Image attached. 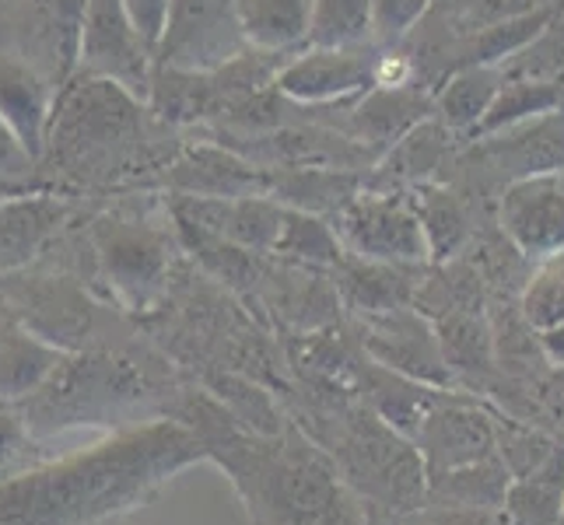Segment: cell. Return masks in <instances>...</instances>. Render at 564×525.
Returning a JSON list of instances; mask_svg holds the SVG:
<instances>
[{
  "instance_id": "29",
  "label": "cell",
  "mask_w": 564,
  "mask_h": 525,
  "mask_svg": "<svg viewBox=\"0 0 564 525\" xmlns=\"http://www.w3.org/2000/svg\"><path fill=\"white\" fill-rule=\"evenodd\" d=\"M313 46H368L372 43V4L368 0H313Z\"/></svg>"
},
{
  "instance_id": "3",
  "label": "cell",
  "mask_w": 564,
  "mask_h": 525,
  "mask_svg": "<svg viewBox=\"0 0 564 525\" xmlns=\"http://www.w3.org/2000/svg\"><path fill=\"white\" fill-rule=\"evenodd\" d=\"M186 389L162 361L112 347H85L64 354L43 385L11 411L29 438L50 445L77 427L112 435L165 417L176 420Z\"/></svg>"
},
{
  "instance_id": "8",
  "label": "cell",
  "mask_w": 564,
  "mask_h": 525,
  "mask_svg": "<svg viewBox=\"0 0 564 525\" xmlns=\"http://www.w3.org/2000/svg\"><path fill=\"white\" fill-rule=\"evenodd\" d=\"M246 53L236 0H169L154 67L210 70Z\"/></svg>"
},
{
  "instance_id": "5",
  "label": "cell",
  "mask_w": 564,
  "mask_h": 525,
  "mask_svg": "<svg viewBox=\"0 0 564 525\" xmlns=\"http://www.w3.org/2000/svg\"><path fill=\"white\" fill-rule=\"evenodd\" d=\"M144 109L148 106L141 99H133L120 85L102 81V77L74 74L56 91L43 158L50 154L67 172H82V175L102 172L138 138Z\"/></svg>"
},
{
  "instance_id": "21",
  "label": "cell",
  "mask_w": 564,
  "mask_h": 525,
  "mask_svg": "<svg viewBox=\"0 0 564 525\" xmlns=\"http://www.w3.org/2000/svg\"><path fill=\"white\" fill-rule=\"evenodd\" d=\"M551 18H554V8L543 4V8H527V11L505 14L491 25H480L474 32H466L453 46L449 70L474 67V64H488V67L509 64L522 46H530L533 39L551 25Z\"/></svg>"
},
{
  "instance_id": "1",
  "label": "cell",
  "mask_w": 564,
  "mask_h": 525,
  "mask_svg": "<svg viewBox=\"0 0 564 525\" xmlns=\"http://www.w3.org/2000/svg\"><path fill=\"white\" fill-rule=\"evenodd\" d=\"M197 462L207 452L180 420L112 431L0 480V525H116Z\"/></svg>"
},
{
  "instance_id": "26",
  "label": "cell",
  "mask_w": 564,
  "mask_h": 525,
  "mask_svg": "<svg viewBox=\"0 0 564 525\" xmlns=\"http://www.w3.org/2000/svg\"><path fill=\"white\" fill-rule=\"evenodd\" d=\"M564 106V91L557 88V81H530V77H505L491 109L484 112V120L466 133V141H488L495 133L519 127L533 120V116L554 112Z\"/></svg>"
},
{
  "instance_id": "13",
  "label": "cell",
  "mask_w": 564,
  "mask_h": 525,
  "mask_svg": "<svg viewBox=\"0 0 564 525\" xmlns=\"http://www.w3.org/2000/svg\"><path fill=\"white\" fill-rule=\"evenodd\" d=\"M67 218L70 204L46 186L8 193L0 200V277H11L43 256Z\"/></svg>"
},
{
  "instance_id": "9",
  "label": "cell",
  "mask_w": 564,
  "mask_h": 525,
  "mask_svg": "<svg viewBox=\"0 0 564 525\" xmlns=\"http://www.w3.org/2000/svg\"><path fill=\"white\" fill-rule=\"evenodd\" d=\"M376 53L368 46H302L274 74L281 99L299 106L351 102L372 88Z\"/></svg>"
},
{
  "instance_id": "11",
  "label": "cell",
  "mask_w": 564,
  "mask_h": 525,
  "mask_svg": "<svg viewBox=\"0 0 564 525\" xmlns=\"http://www.w3.org/2000/svg\"><path fill=\"white\" fill-rule=\"evenodd\" d=\"M498 221L527 260H551L564 249V175H527L501 189Z\"/></svg>"
},
{
  "instance_id": "18",
  "label": "cell",
  "mask_w": 564,
  "mask_h": 525,
  "mask_svg": "<svg viewBox=\"0 0 564 525\" xmlns=\"http://www.w3.org/2000/svg\"><path fill=\"white\" fill-rule=\"evenodd\" d=\"M432 95L411 85L403 88H368L355 109V130L368 151H389L417 123L432 120Z\"/></svg>"
},
{
  "instance_id": "23",
  "label": "cell",
  "mask_w": 564,
  "mask_h": 525,
  "mask_svg": "<svg viewBox=\"0 0 564 525\" xmlns=\"http://www.w3.org/2000/svg\"><path fill=\"white\" fill-rule=\"evenodd\" d=\"M501 81H505V70L488 67V64L449 70L442 77L438 91L432 95L435 120L449 133H463L466 138V133L484 120V112L491 109Z\"/></svg>"
},
{
  "instance_id": "2",
  "label": "cell",
  "mask_w": 564,
  "mask_h": 525,
  "mask_svg": "<svg viewBox=\"0 0 564 525\" xmlns=\"http://www.w3.org/2000/svg\"><path fill=\"white\" fill-rule=\"evenodd\" d=\"M176 420L200 438L207 462L225 470L252 525H372L368 504L295 420L278 435H257L200 389H186Z\"/></svg>"
},
{
  "instance_id": "12",
  "label": "cell",
  "mask_w": 564,
  "mask_h": 525,
  "mask_svg": "<svg viewBox=\"0 0 564 525\" xmlns=\"http://www.w3.org/2000/svg\"><path fill=\"white\" fill-rule=\"evenodd\" d=\"M427 477L498 456V427L477 406L442 396L411 438Z\"/></svg>"
},
{
  "instance_id": "33",
  "label": "cell",
  "mask_w": 564,
  "mask_h": 525,
  "mask_svg": "<svg viewBox=\"0 0 564 525\" xmlns=\"http://www.w3.org/2000/svg\"><path fill=\"white\" fill-rule=\"evenodd\" d=\"M403 525H509L501 508H456V504H421L403 515Z\"/></svg>"
},
{
  "instance_id": "35",
  "label": "cell",
  "mask_w": 564,
  "mask_h": 525,
  "mask_svg": "<svg viewBox=\"0 0 564 525\" xmlns=\"http://www.w3.org/2000/svg\"><path fill=\"white\" fill-rule=\"evenodd\" d=\"M120 4L130 14L133 29H138L141 39L151 46V53H159L165 18H169V0H120Z\"/></svg>"
},
{
  "instance_id": "36",
  "label": "cell",
  "mask_w": 564,
  "mask_h": 525,
  "mask_svg": "<svg viewBox=\"0 0 564 525\" xmlns=\"http://www.w3.org/2000/svg\"><path fill=\"white\" fill-rule=\"evenodd\" d=\"M536 340H540V350L543 358H547L551 364H561L564 368V322H554L547 329H536Z\"/></svg>"
},
{
  "instance_id": "30",
  "label": "cell",
  "mask_w": 564,
  "mask_h": 525,
  "mask_svg": "<svg viewBox=\"0 0 564 525\" xmlns=\"http://www.w3.org/2000/svg\"><path fill=\"white\" fill-rule=\"evenodd\" d=\"M417 218L424 228V242H427V256L432 260H449L459 252L466 242V214L459 200L445 189H424V197L414 200Z\"/></svg>"
},
{
  "instance_id": "16",
  "label": "cell",
  "mask_w": 564,
  "mask_h": 525,
  "mask_svg": "<svg viewBox=\"0 0 564 525\" xmlns=\"http://www.w3.org/2000/svg\"><path fill=\"white\" fill-rule=\"evenodd\" d=\"M169 189L176 197L197 200H239V197H267V168L239 158L236 151L221 147H193L169 168Z\"/></svg>"
},
{
  "instance_id": "7",
  "label": "cell",
  "mask_w": 564,
  "mask_h": 525,
  "mask_svg": "<svg viewBox=\"0 0 564 525\" xmlns=\"http://www.w3.org/2000/svg\"><path fill=\"white\" fill-rule=\"evenodd\" d=\"M74 74L102 77V81L120 85L148 106L154 53L141 39V32L133 29L120 0H85L82 25H77Z\"/></svg>"
},
{
  "instance_id": "34",
  "label": "cell",
  "mask_w": 564,
  "mask_h": 525,
  "mask_svg": "<svg viewBox=\"0 0 564 525\" xmlns=\"http://www.w3.org/2000/svg\"><path fill=\"white\" fill-rule=\"evenodd\" d=\"M39 162L14 138V130L0 120V183L4 186H29Z\"/></svg>"
},
{
  "instance_id": "39",
  "label": "cell",
  "mask_w": 564,
  "mask_h": 525,
  "mask_svg": "<svg viewBox=\"0 0 564 525\" xmlns=\"http://www.w3.org/2000/svg\"><path fill=\"white\" fill-rule=\"evenodd\" d=\"M561 175H564V172H561Z\"/></svg>"
},
{
  "instance_id": "4",
  "label": "cell",
  "mask_w": 564,
  "mask_h": 525,
  "mask_svg": "<svg viewBox=\"0 0 564 525\" xmlns=\"http://www.w3.org/2000/svg\"><path fill=\"white\" fill-rule=\"evenodd\" d=\"M329 435H316L313 441L334 459L337 473L365 504L411 515L424 504L427 473L414 449V441L397 435L372 411H337L326 420Z\"/></svg>"
},
{
  "instance_id": "38",
  "label": "cell",
  "mask_w": 564,
  "mask_h": 525,
  "mask_svg": "<svg viewBox=\"0 0 564 525\" xmlns=\"http://www.w3.org/2000/svg\"><path fill=\"white\" fill-rule=\"evenodd\" d=\"M14 189H29V186H4V183H0V200H4L8 193H14Z\"/></svg>"
},
{
  "instance_id": "17",
  "label": "cell",
  "mask_w": 564,
  "mask_h": 525,
  "mask_svg": "<svg viewBox=\"0 0 564 525\" xmlns=\"http://www.w3.org/2000/svg\"><path fill=\"white\" fill-rule=\"evenodd\" d=\"M477 144H484V151L491 154L495 165H501V172L509 168V183L527 179V175L564 172V106Z\"/></svg>"
},
{
  "instance_id": "20",
  "label": "cell",
  "mask_w": 564,
  "mask_h": 525,
  "mask_svg": "<svg viewBox=\"0 0 564 525\" xmlns=\"http://www.w3.org/2000/svg\"><path fill=\"white\" fill-rule=\"evenodd\" d=\"M236 18L246 50L295 53L308 46L313 0H236Z\"/></svg>"
},
{
  "instance_id": "25",
  "label": "cell",
  "mask_w": 564,
  "mask_h": 525,
  "mask_svg": "<svg viewBox=\"0 0 564 525\" xmlns=\"http://www.w3.org/2000/svg\"><path fill=\"white\" fill-rule=\"evenodd\" d=\"M512 473L501 456L480 459L459 470L427 477L424 504H456V508H501Z\"/></svg>"
},
{
  "instance_id": "22",
  "label": "cell",
  "mask_w": 564,
  "mask_h": 525,
  "mask_svg": "<svg viewBox=\"0 0 564 525\" xmlns=\"http://www.w3.org/2000/svg\"><path fill=\"white\" fill-rule=\"evenodd\" d=\"M64 350L32 337L18 322L0 326V411H11L32 396L43 379L61 364Z\"/></svg>"
},
{
  "instance_id": "31",
  "label": "cell",
  "mask_w": 564,
  "mask_h": 525,
  "mask_svg": "<svg viewBox=\"0 0 564 525\" xmlns=\"http://www.w3.org/2000/svg\"><path fill=\"white\" fill-rule=\"evenodd\" d=\"M372 4V39L379 46H403L424 22L435 0H368Z\"/></svg>"
},
{
  "instance_id": "27",
  "label": "cell",
  "mask_w": 564,
  "mask_h": 525,
  "mask_svg": "<svg viewBox=\"0 0 564 525\" xmlns=\"http://www.w3.org/2000/svg\"><path fill=\"white\" fill-rule=\"evenodd\" d=\"M438 350H442V361L449 368V375H480V372H491V361H495V340H491V329L480 316L466 313V308H456L449 313L438 329Z\"/></svg>"
},
{
  "instance_id": "19",
  "label": "cell",
  "mask_w": 564,
  "mask_h": 525,
  "mask_svg": "<svg viewBox=\"0 0 564 525\" xmlns=\"http://www.w3.org/2000/svg\"><path fill=\"white\" fill-rule=\"evenodd\" d=\"M361 385H365L368 411L382 424L393 427L397 435H403L406 441L417 435L421 420L432 414V406L445 396L442 389L424 385L411 375H400L393 368H382L376 361L361 368Z\"/></svg>"
},
{
  "instance_id": "24",
  "label": "cell",
  "mask_w": 564,
  "mask_h": 525,
  "mask_svg": "<svg viewBox=\"0 0 564 525\" xmlns=\"http://www.w3.org/2000/svg\"><path fill=\"white\" fill-rule=\"evenodd\" d=\"M501 512L509 525H561L564 522V452H551L530 473L509 483Z\"/></svg>"
},
{
  "instance_id": "37",
  "label": "cell",
  "mask_w": 564,
  "mask_h": 525,
  "mask_svg": "<svg viewBox=\"0 0 564 525\" xmlns=\"http://www.w3.org/2000/svg\"><path fill=\"white\" fill-rule=\"evenodd\" d=\"M543 274H547L554 284H557V291H561V295H564V249L561 252H554V256L551 260H543Z\"/></svg>"
},
{
  "instance_id": "10",
  "label": "cell",
  "mask_w": 564,
  "mask_h": 525,
  "mask_svg": "<svg viewBox=\"0 0 564 525\" xmlns=\"http://www.w3.org/2000/svg\"><path fill=\"white\" fill-rule=\"evenodd\" d=\"M95 249L116 302L141 308L159 295L169 274V245L159 231L133 221H102L95 231Z\"/></svg>"
},
{
  "instance_id": "28",
  "label": "cell",
  "mask_w": 564,
  "mask_h": 525,
  "mask_svg": "<svg viewBox=\"0 0 564 525\" xmlns=\"http://www.w3.org/2000/svg\"><path fill=\"white\" fill-rule=\"evenodd\" d=\"M278 256L299 260V263H316V266H340L344 249L337 242V231L329 221H323L319 214L284 207L281 231L274 242Z\"/></svg>"
},
{
  "instance_id": "14",
  "label": "cell",
  "mask_w": 564,
  "mask_h": 525,
  "mask_svg": "<svg viewBox=\"0 0 564 525\" xmlns=\"http://www.w3.org/2000/svg\"><path fill=\"white\" fill-rule=\"evenodd\" d=\"M365 347L376 364L393 368V372L411 375L424 385L445 389L453 382L449 368L442 361L435 329L424 319L403 313V308L372 316V326H368V333H365Z\"/></svg>"
},
{
  "instance_id": "6",
  "label": "cell",
  "mask_w": 564,
  "mask_h": 525,
  "mask_svg": "<svg viewBox=\"0 0 564 525\" xmlns=\"http://www.w3.org/2000/svg\"><path fill=\"white\" fill-rule=\"evenodd\" d=\"M334 231L344 256L355 260L389 266H414L432 260L414 200L397 197V193L358 189L351 200H344L334 210Z\"/></svg>"
},
{
  "instance_id": "32",
  "label": "cell",
  "mask_w": 564,
  "mask_h": 525,
  "mask_svg": "<svg viewBox=\"0 0 564 525\" xmlns=\"http://www.w3.org/2000/svg\"><path fill=\"white\" fill-rule=\"evenodd\" d=\"M46 456L50 449L39 445L35 438H29L22 420L14 417V411H0V480L18 470H29V466L43 462Z\"/></svg>"
},
{
  "instance_id": "15",
  "label": "cell",
  "mask_w": 564,
  "mask_h": 525,
  "mask_svg": "<svg viewBox=\"0 0 564 525\" xmlns=\"http://www.w3.org/2000/svg\"><path fill=\"white\" fill-rule=\"evenodd\" d=\"M53 102L56 88L46 81V74L18 53L0 50V120L14 130V138L35 162H43L46 151Z\"/></svg>"
}]
</instances>
